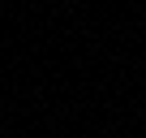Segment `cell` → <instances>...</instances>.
Masks as SVG:
<instances>
[]
</instances>
